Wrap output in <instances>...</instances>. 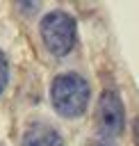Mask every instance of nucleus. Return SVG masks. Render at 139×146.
<instances>
[{"label": "nucleus", "instance_id": "6", "mask_svg": "<svg viewBox=\"0 0 139 146\" xmlns=\"http://www.w3.org/2000/svg\"><path fill=\"white\" fill-rule=\"evenodd\" d=\"M134 135H137V141H139V121H137V125H134Z\"/></svg>", "mask_w": 139, "mask_h": 146}, {"label": "nucleus", "instance_id": "3", "mask_svg": "<svg viewBox=\"0 0 139 146\" xmlns=\"http://www.w3.org/2000/svg\"><path fill=\"white\" fill-rule=\"evenodd\" d=\"M96 121H98L100 132L107 135V137H118L123 132V125H125V107H123V100H121V96H118L116 89H107L100 96Z\"/></svg>", "mask_w": 139, "mask_h": 146}, {"label": "nucleus", "instance_id": "1", "mask_svg": "<svg viewBox=\"0 0 139 146\" xmlns=\"http://www.w3.org/2000/svg\"><path fill=\"white\" fill-rule=\"evenodd\" d=\"M89 96H91L89 84L77 73H62L52 80L50 98L55 110L62 116H68V119L80 116L89 105Z\"/></svg>", "mask_w": 139, "mask_h": 146}, {"label": "nucleus", "instance_id": "2", "mask_svg": "<svg viewBox=\"0 0 139 146\" xmlns=\"http://www.w3.org/2000/svg\"><path fill=\"white\" fill-rule=\"evenodd\" d=\"M41 39L55 57H66L75 46V21L66 11H50L41 21Z\"/></svg>", "mask_w": 139, "mask_h": 146}, {"label": "nucleus", "instance_id": "5", "mask_svg": "<svg viewBox=\"0 0 139 146\" xmlns=\"http://www.w3.org/2000/svg\"><path fill=\"white\" fill-rule=\"evenodd\" d=\"M7 82H9V66H7V57H5L2 50H0V94L5 91Z\"/></svg>", "mask_w": 139, "mask_h": 146}, {"label": "nucleus", "instance_id": "4", "mask_svg": "<svg viewBox=\"0 0 139 146\" xmlns=\"http://www.w3.org/2000/svg\"><path fill=\"white\" fill-rule=\"evenodd\" d=\"M21 146H64L62 135L48 123H34L25 130Z\"/></svg>", "mask_w": 139, "mask_h": 146}, {"label": "nucleus", "instance_id": "7", "mask_svg": "<svg viewBox=\"0 0 139 146\" xmlns=\"http://www.w3.org/2000/svg\"><path fill=\"white\" fill-rule=\"evenodd\" d=\"M98 146H112V144H107V141H105V144H98Z\"/></svg>", "mask_w": 139, "mask_h": 146}]
</instances>
